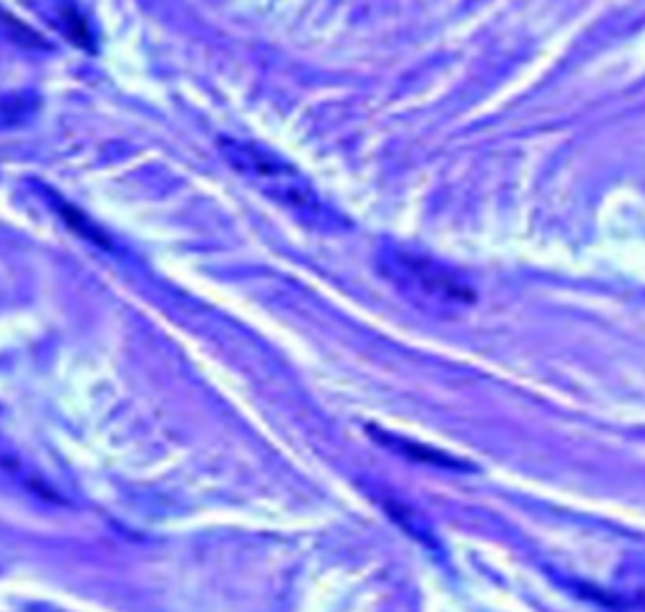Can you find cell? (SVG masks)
<instances>
[{"instance_id": "1", "label": "cell", "mask_w": 645, "mask_h": 612, "mask_svg": "<svg viewBox=\"0 0 645 612\" xmlns=\"http://www.w3.org/2000/svg\"><path fill=\"white\" fill-rule=\"evenodd\" d=\"M371 436L373 439L381 441L383 446H389V449L399 451V454L409 456V459L424 461V464L444 466V469H472V464H467V461L454 459V456L444 454V451L431 449V446H421V444H416V441L401 439V436H394V434H386V431L371 429Z\"/></svg>"}, {"instance_id": "2", "label": "cell", "mask_w": 645, "mask_h": 612, "mask_svg": "<svg viewBox=\"0 0 645 612\" xmlns=\"http://www.w3.org/2000/svg\"><path fill=\"white\" fill-rule=\"evenodd\" d=\"M63 23H66V33H69L71 41L81 43V46H89V28H86L84 18L76 16L74 11L63 13Z\"/></svg>"}]
</instances>
